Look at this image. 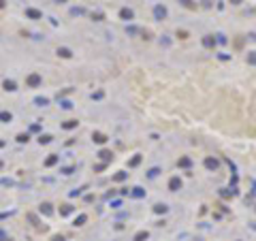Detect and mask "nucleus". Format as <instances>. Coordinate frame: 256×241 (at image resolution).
Segmentation results:
<instances>
[{
  "label": "nucleus",
  "mask_w": 256,
  "mask_h": 241,
  "mask_svg": "<svg viewBox=\"0 0 256 241\" xmlns=\"http://www.w3.org/2000/svg\"><path fill=\"white\" fill-rule=\"evenodd\" d=\"M94 141H98V143H105L107 137H105V135H100V132H96V135H94Z\"/></svg>",
  "instance_id": "6e6552de"
},
{
  "label": "nucleus",
  "mask_w": 256,
  "mask_h": 241,
  "mask_svg": "<svg viewBox=\"0 0 256 241\" xmlns=\"http://www.w3.org/2000/svg\"><path fill=\"white\" fill-rule=\"evenodd\" d=\"M143 239H147V233H145V230H141V233H137L134 241H143Z\"/></svg>",
  "instance_id": "1a4fd4ad"
},
{
  "label": "nucleus",
  "mask_w": 256,
  "mask_h": 241,
  "mask_svg": "<svg viewBox=\"0 0 256 241\" xmlns=\"http://www.w3.org/2000/svg\"><path fill=\"white\" fill-rule=\"evenodd\" d=\"M141 162V156H134L132 160H130V166H137V164H139Z\"/></svg>",
  "instance_id": "9d476101"
},
{
  "label": "nucleus",
  "mask_w": 256,
  "mask_h": 241,
  "mask_svg": "<svg viewBox=\"0 0 256 241\" xmlns=\"http://www.w3.org/2000/svg\"><path fill=\"white\" fill-rule=\"evenodd\" d=\"M248 62H250V64H256V53H250V56H248Z\"/></svg>",
  "instance_id": "ddd939ff"
},
{
  "label": "nucleus",
  "mask_w": 256,
  "mask_h": 241,
  "mask_svg": "<svg viewBox=\"0 0 256 241\" xmlns=\"http://www.w3.org/2000/svg\"><path fill=\"white\" fill-rule=\"evenodd\" d=\"M177 164H179V166H184V169H188V166H190V158H186V156H184V158H179V162H177Z\"/></svg>",
  "instance_id": "0eeeda50"
},
{
  "label": "nucleus",
  "mask_w": 256,
  "mask_h": 241,
  "mask_svg": "<svg viewBox=\"0 0 256 241\" xmlns=\"http://www.w3.org/2000/svg\"><path fill=\"white\" fill-rule=\"evenodd\" d=\"M205 166L214 171V169H218V160H216V158H207V160H205Z\"/></svg>",
  "instance_id": "7ed1b4c3"
},
{
  "label": "nucleus",
  "mask_w": 256,
  "mask_h": 241,
  "mask_svg": "<svg viewBox=\"0 0 256 241\" xmlns=\"http://www.w3.org/2000/svg\"><path fill=\"white\" fill-rule=\"evenodd\" d=\"M120 15H122V19H132V11L130 9H122Z\"/></svg>",
  "instance_id": "39448f33"
},
{
  "label": "nucleus",
  "mask_w": 256,
  "mask_h": 241,
  "mask_svg": "<svg viewBox=\"0 0 256 241\" xmlns=\"http://www.w3.org/2000/svg\"><path fill=\"white\" fill-rule=\"evenodd\" d=\"M126 179V173H117L115 175V181H124Z\"/></svg>",
  "instance_id": "f8f14e48"
},
{
  "label": "nucleus",
  "mask_w": 256,
  "mask_h": 241,
  "mask_svg": "<svg viewBox=\"0 0 256 241\" xmlns=\"http://www.w3.org/2000/svg\"><path fill=\"white\" fill-rule=\"evenodd\" d=\"M177 37L179 39H188V32L186 30H177Z\"/></svg>",
  "instance_id": "9b49d317"
},
{
  "label": "nucleus",
  "mask_w": 256,
  "mask_h": 241,
  "mask_svg": "<svg viewBox=\"0 0 256 241\" xmlns=\"http://www.w3.org/2000/svg\"><path fill=\"white\" fill-rule=\"evenodd\" d=\"M100 156H103L105 160H109V158H111V151H100Z\"/></svg>",
  "instance_id": "4468645a"
},
{
  "label": "nucleus",
  "mask_w": 256,
  "mask_h": 241,
  "mask_svg": "<svg viewBox=\"0 0 256 241\" xmlns=\"http://www.w3.org/2000/svg\"><path fill=\"white\" fill-rule=\"evenodd\" d=\"M203 45H205V47H214V45H216L214 37H205V39H203Z\"/></svg>",
  "instance_id": "423d86ee"
},
{
  "label": "nucleus",
  "mask_w": 256,
  "mask_h": 241,
  "mask_svg": "<svg viewBox=\"0 0 256 241\" xmlns=\"http://www.w3.org/2000/svg\"><path fill=\"white\" fill-rule=\"evenodd\" d=\"M239 2H243V0H231V4H239Z\"/></svg>",
  "instance_id": "a211bd4d"
},
{
  "label": "nucleus",
  "mask_w": 256,
  "mask_h": 241,
  "mask_svg": "<svg viewBox=\"0 0 256 241\" xmlns=\"http://www.w3.org/2000/svg\"><path fill=\"white\" fill-rule=\"evenodd\" d=\"M181 2H184L186 6H192V2H190V0H181Z\"/></svg>",
  "instance_id": "f3484780"
},
{
  "label": "nucleus",
  "mask_w": 256,
  "mask_h": 241,
  "mask_svg": "<svg viewBox=\"0 0 256 241\" xmlns=\"http://www.w3.org/2000/svg\"><path fill=\"white\" fill-rule=\"evenodd\" d=\"M179 188H181V179H179V177H171V181H169V190L175 192V190H179Z\"/></svg>",
  "instance_id": "f03ea898"
},
{
  "label": "nucleus",
  "mask_w": 256,
  "mask_h": 241,
  "mask_svg": "<svg viewBox=\"0 0 256 241\" xmlns=\"http://www.w3.org/2000/svg\"><path fill=\"white\" fill-rule=\"evenodd\" d=\"M167 205H164V203H158V205H154V211H156V213H167Z\"/></svg>",
  "instance_id": "20e7f679"
},
{
  "label": "nucleus",
  "mask_w": 256,
  "mask_h": 241,
  "mask_svg": "<svg viewBox=\"0 0 256 241\" xmlns=\"http://www.w3.org/2000/svg\"><path fill=\"white\" fill-rule=\"evenodd\" d=\"M132 194H134V196H143V190H141V188H134Z\"/></svg>",
  "instance_id": "dca6fc26"
},
{
  "label": "nucleus",
  "mask_w": 256,
  "mask_h": 241,
  "mask_svg": "<svg viewBox=\"0 0 256 241\" xmlns=\"http://www.w3.org/2000/svg\"><path fill=\"white\" fill-rule=\"evenodd\" d=\"M58 53H62V56H64V58H68V56H70V51H68V49H60Z\"/></svg>",
  "instance_id": "2eb2a0df"
},
{
  "label": "nucleus",
  "mask_w": 256,
  "mask_h": 241,
  "mask_svg": "<svg viewBox=\"0 0 256 241\" xmlns=\"http://www.w3.org/2000/svg\"><path fill=\"white\" fill-rule=\"evenodd\" d=\"M154 15H156V19H164V17H167V9L164 6H154Z\"/></svg>",
  "instance_id": "f257e3e1"
}]
</instances>
